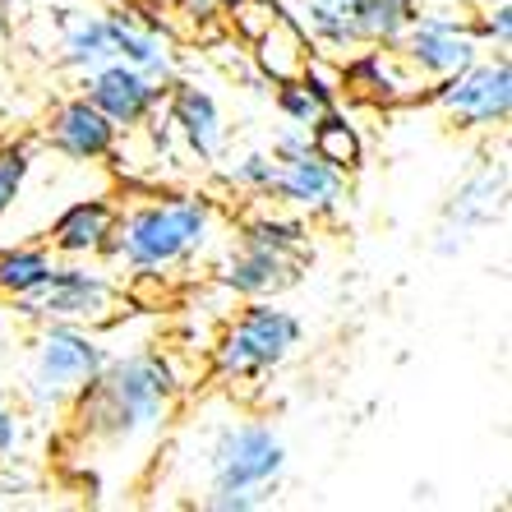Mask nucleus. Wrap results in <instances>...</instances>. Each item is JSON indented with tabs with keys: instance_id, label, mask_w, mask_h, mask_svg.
Instances as JSON below:
<instances>
[{
	"instance_id": "1",
	"label": "nucleus",
	"mask_w": 512,
	"mask_h": 512,
	"mask_svg": "<svg viewBox=\"0 0 512 512\" xmlns=\"http://www.w3.org/2000/svg\"><path fill=\"white\" fill-rule=\"evenodd\" d=\"M176 370L162 351H130L107 360L102 374L70 402L74 429L102 448L157 443L176 411Z\"/></svg>"
},
{
	"instance_id": "2",
	"label": "nucleus",
	"mask_w": 512,
	"mask_h": 512,
	"mask_svg": "<svg viewBox=\"0 0 512 512\" xmlns=\"http://www.w3.org/2000/svg\"><path fill=\"white\" fill-rule=\"evenodd\" d=\"M217 236V203L208 194H153L116 208V231L102 259L134 277H162L194 263Z\"/></svg>"
},
{
	"instance_id": "3",
	"label": "nucleus",
	"mask_w": 512,
	"mask_h": 512,
	"mask_svg": "<svg viewBox=\"0 0 512 512\" xmlns=\"http://www.w3.org/2000/svg\"><path fill=\"white\" fill-rule=\"evenodd\" d=\"M203 508L213 512H250L273 499L277 480L286 476V443L268 420L236 416L208 434L203 443Z\"/></svg>"
},
{
	"instance_id": "4",
	"label": "nucleus",
	"mask_w": 512,
	"mask_h": 512,
	"mask_svg": "<svg viewBox=\"0 0 512 512\" xmlns=\"http://www.w3.org/2000/svg\"><path fill=\"white\" fill-rule=\"evenodd\" d=\"M111 351L84 323H37L33 360L24 374V402L33 416L70 411V402L102 374Z\"/></svg>"
},
{
	"instance_id": "5",
	"label": "nucleus",
	"mask_w": 512,
	"mask_h": 512,
	"mask_svg": "<svg viewBox=\"0 0 512 512\" xmlns=\"http://www.w3.org/2000/svg\"><path fill=\"white\" fill-rule=\"evenodd\" d=\"M300 337H305V328L291 310L273 305L268 296L250 300L213 342V374L222 383L259 379V374L277 370V365L296 356Z\"/></svg>"
},
{
	"instance_id": "6",
	"label": "nucleus",
	"mask_w": 512,
	"mask_h": 512,
	"mask_svg": "<svg viewBox=\"0 0 512 512\" xmlns=\"http://www.w3.org/2000/svg\"><path fill=\"white\" fill-rule=\"evenodd\" d=\"M19 319L33 323H84V328H97L107 323L120 305V286L111 273L102 268H88V259H70L56 263L51 277L37 291L10 300Z\"/></svg>"
},
{
	"instance_id": "7",
	"label": "nucleus",
	"mask_w": 512,
	"mask_h": 512,
	"mask_svg": "<svg viewBox=\"0 0 512 512\" xmlns=\"http://www.w3.org/2000/svg\"><path fill=\"white\" fill-rule=\"evenodd\" d=\"M397 51L411 70L425 79V84H439L448 74L466 70L471 60L485 56V42H480L476 24H471V10H453V5H420L411 14L406 33L397 37Z\"/></svg>"
},
{
	"instance_id": "8",
	"label": "nucleus",
	"mask_w": 512,
	"mask_h": 512,
	"mask_svg": "<svg viewBox=\"0 0 512 512\" xmlns=\"http://www.w3.org/2000/svg\"><path fill=\"white\" fill-rule=\"evenodd\" d=\"M429 102L453 130H499L512 116V65L508 56H480L466 70L429 84Z\"/></svg>"
},
{
	"instance_id": "9",
	"label": "nucleus",
	"mask_w": 512,
	"mask_h": 512,
	"mask_svg": "<svg viewBox=\"0 0 512 512\" xmlns=\"http://www.w3.org/2000/svg\"><path fill=\"white\" fill-rule=\"evenodd\" d=\"M167 88L171 84H157V79H148V74L134 70L130 60H120V56L84 74V97L111 120V125H116L120 134L143 130V125H148V116H157V111H162Z\"/></svg>"
},
{
	"instance_id": "10",
	"label": "nucleus",
	"mask_w": 512,
	"mask_h": 512,
	"mask_svg": "<svg viewBox=\"0 0 512 512\" xmlns=\"http://www.w3.org/2000/svg\"><path fill=\"white\" fill-rule=\"evenodd\" d=\"M337 74H342V93L346 97H360V102H374V107L416 102V97L429 88L425 79L402 60L397 47H370V42L337 60Z\"/></svg>"
},
{
	"instance_id": "11",
	"label": "nucleus",
	"mask_w": 512,
	"mask_h": 512,
	"mask_svg": "<svg viewBox=\"0 0 512 512\" xmlns=\"http://www.w3.org/2000/svg\"><path fill=\"white\" fill-rule=\"evenodd\" d=\"M273 199L300 217H333L346 199V171L323 162L314 148H305L296 157H277Z\"/></svg>"
},
{
	"instance_id": "12",
	"label": "nucleus",
	"mask_w": 512,
	"mask_h": 512,
	"mask_svg": "<svg viewBox=\"0 0 512 512\" xmlns=\"http://www.w3.org/2000/svg\"><path fill=\"white\" fill-rule=\"evenodd\" d=\"M162 107H167L171 134H176L180 148H185L194 162H217V157H222L227 125H222V107H217V97L208 93V88L176 84V79H171Z\"/></svg>"
},
{
	"instance_id": "13",
	"label": "nucleus",
	"mask_w": 512,
	"mask_h": 512,
	"mask_svg": "<svg viewBox=\"0 0 512 512\" xmlns=\"http://www.w3.org/2000/svg\"><path fill=\"white\" fill-rule=\"evenodd\" d=\"M47 143L60 157L93 167V162H107V157L120 148V130L93 107V102H88L84 93H79V97H70V102H60V107L51 111Z\"/></svg>"
},
{
	"instance_id": "14",
	"label": "nucleus",
	"mask_w": 512,
	"mask_h": 512,
	"mask_svg": "<svg viewBox=\"0 0 512 512\" xmlns=\"http://www.w3.org/2000/svg\"><path fill=\"white\" fill-rule=\"evenodd\" d=\"M111 42H116V56L130 60L134 70H143L157 84H171L176 79V51H171V37L162 28V19H143L139 10H111Z\"/></svg>"
},
{
	"instance_id": "15",
	"label": "nucleus",
	"mask_w": 512,
	"mask_h": 512,
	"mask_svg": "<svg viewBox=\"0 0 512 512\" xmlns=\"http://www.w3.org/2000/svg\"><path fill=\"white\" fill-rule=\"evenodd\" d=\"M111 231H116V203L107 194L74 199L51 222V250H56V259H102L111 245Z\"/></svg>"
},
{
	"instance_id": "16",
	"label": "nucleus",
	"mask_w": 512,
	"mask_h": 512,
	"mask_svg": "<svg viewBox=\"0 0 512 512\" xmlns=\"http://www.w3.org/2000/svg\"><path fill=\"white\" fill-rule=\"evenodd\" d=\"M296 277H300V259L254 250V245H240V250L217 268V286L231 291V296H245V300L277 296V291H286Z\"/></svg>"
},
{
	"instance_id": "17",
	"label": "nucleus",
	"mask_w": 512,
	"mask_h": 512,
	"mask_svg": "<svg viewBox=\"0 0 512 512\" xmlns=\"http://www.w3.org/2000/svg\"><path fill=\"white\" fill-rule=\"evenodd\" d=\"M250 47H254V70H259L268 84L296 79V74L310 65V56H314L310 37H305V28L296 24V14L291 10H277L273 24L263 28L259 37H250Z\"/></svg>"
},
{
	"instance_id": "18",
	"label": "nucleus",
	"mask_w": 512,
	"mask_h": 512,
	"mask_svg": "<svg viewBox=\"0 0 512 512\" xmlns=\"http://www.w3.org/2000/svg\"><path fill=\"white\" fill-rule=\"evenodd\" d=\"M296 24L305 28V37H310V47L323 51V56H351V51L360 47V33L356 24H351V14L342 10V5H333V0H296Z\"/></svg>"
},
{
	"instance_id": "19",
	"label": "nucleus",
	"mask_w": 512,
	"mask_h": 512,
	"mask_svg": "<svg viewBox=\"0 0 512 512\" xmlns=\"http://www.w3.org/2000/svg\"><path fill=\"white\" fill-rule=\"evenodd\" d=\"M60 60L79 74L116 60V42H111L107 14H79V19H65V28H60Z\"/></svg>"
},
{
	"instance_id": "20",
	"label": "nucleus",
	"mask_w": 512,
	"mask_h": 512,
	"mask_svg": "<svg viewBox=\"0 0 512 512\" xmlns=\"http://www.w3.org/2000/svg\"><path fill=\"white\" fill-rule=\"evenodd\" d=\"M420 10V0H346V14L360 33V47H397V37L406 33L411 14Z\"/></svg>"
},
{
	"instance_id": "21",
	"label": "nucleus",
	"mask_w": 512,
	"mask_h": 512,
	"mask_svg": "<svg viewBox=\"0 0 512 512\" xmlns=\"http://www.w3.org/2000/svg\"><path fill=\"white\" fill-rule=\"evenodd\" d=\"M310 148L323 157V162H333L337 171H346V176L365 162V139H360V130L351 125V116L342 111V102H337V107H328L310 125Z\"/></svg>"
},
{
	"instance_id": "22",
	"label": "nucleus",
	"mask_w": 512,
	"mask_h": 512,
	"mask_svg": "<svg viewBox=\"0 0 512 512\" xmlns=\"http://www.w3.org/2000/svg\"><path fill=\"white\" fill-rule=\"evenodd\" d=\"M56 250H42V245H14V250H0V296L5 300H19L28 291L51 277L56 268Z\"/></svg>"
},
{
	"instance_id": "23",
	"label": "nucleus",
	"mask_w": 512,
	"mask_h": 512,
	"mask_svg": "<svg viewBox=\"0 0 512 512\" xmlns=\"http://www.w3.org/2000/svg\"><path fill=\"white\" fill-rule=\"evenodd\" d=\"M240 245H254V250H268V254H286V259H300L305 245H310V227L296 217H282V213H259L240 227Z\"/></svg>"
},
{
	"instance_id": "24",
	"label": "nucleus",
	"mask_w": 512,
	"mask_h": 512,
	"mask_svg": "<svg viewBox=\"0 0 512 512\" xmlns=\"http://www.w3.org/2000/svg\"><path fill=\"white\" fill-rule=\"evenodd\" d=\"M222 180H227V190H240V194H273L277 157L259 153V148H254V153H240L222 167Z\"/></svg>"
},
{
	"instance_id": "25",
	"label": "nucleus",
	"mask_w": 512,
	"mask_h": 512,
	"mask_svg": "<svg viewBox=\"0 0 512 512\" xmlns=\"http://www.w3.org/2000/svg\"><path fill=\"white\" fill-rule=\"evenodd\" d=\"M33 171V148L28 143H0V217L10 213Z\"/></svg>"
},
{
	"instance_id": "26",
	"label": "nucleus",
	"mask_w": 512,
	"mask_h": 512,
	"mask_svg": "<svg viewBox=\"0 0 512 512\" xmlns=\"http://www.w3.org/2000/svg\"><path fill=\"white\" fill-rule=\"evenodd\" d=\"M480 42L508 56L512 47V0H476V14H471Z\"/></svg>"
},
{
	"instance_id": "27",
	"label": "nucleus",
	"mask_w": 512,
	"mask_h": 512,
	"mask_svg": "<svg viewBox=\"0 0 512 512\" xmlns=\"http://www.w3.org/2000/svg\"><path fill=\"white\" fill-rule=\"evenodd\" d=\"M24 443H28V411L10 397V388H0V466L19 462Z\"/></svg>"
},
{
	"instance_id": "28",
	"label": "nucleus",
	"mask_w": 512,
	"mask_h": 512,
	"mask_svg": "<svg viewBox=\"0 0 512 512\" xmlns=\"http://www.w3.org/2000/svg\"><path fill=\"white\" fill-rule=\"evenodd\" d=\"M273 88H277V97H273L277 111H282V120H291V125H305V130H310L314 120L328 111L300 79H282V84H273Z\"/></svg>"
},
{
	"instance_id": "29",
	"label": "nucleus",
	"mask_w": 512,
	"mask_h": 512,
	"mask_svg": "<svg viewBox=\"0 0 512 512\" xmlns=\"http://www.w3.org/2000/svg\"><path fill=\"white\" fill-rule=\"evenodd\" d=\"M171 5H176L194 28H208V24H217V19H227V10L236 0H171Z\"/></svg>"
},
{
	"instance_id": "30",
	"label": "nucleus",
	"mask_w": 512,
	"mask_h": 512,
	"mask_svg": "<svg viewBox=\"0 0 512 512\" xmlns=\"http://www.w3.org/2000/svg\"><path fill=\"white\" fill-rule=\"evenodd\" d=\"M305 148H310V130L286 120V130L273 139V157H296V153H305Z\"/></svg>"
},
{
	"instance_id": "31",
	"label": "nucleus",
	"mask_w": 512,
	"mask_h": 512,
	"mask_svg": "<svg viewBox=\"0 0 512 512\" xmlns=\"http://www.w3.org/2000/svg\"><path fill=\"white\" fill-rule=\"evenodd\" d=\"M420 5H453V10H476V0H420Z\"/></svg>"
},
{
	"instance_id": "32",
	"label": "nucleus",
	"mask_w": 512,
	"mask_h": 512,
	"mask_svg": "<svg viewBox=\"0 0 512 512\" xmlns=\"http://www.w3.org/2000/svg\"><path fill=\"white\" fill-rule=\"evenodd\" d=\"M5 10H24V5H37V0H0Z\"/></svg>"
},
{
	"instance_id": "33",
	"label": "nucleus",
	"mask_w": 512,
	"mask_h": 512,
	"mask_svg": "<svg viewBox=\"0 0 512 512\" xmlns=\"http://www.w3.org/2000/svg\"><path fill=\"white\" fill-rule=\"evenodd\" d=\"M139 5H153V10H157V5H171V0H139Z\"/></svg>"
}]
</instances>
